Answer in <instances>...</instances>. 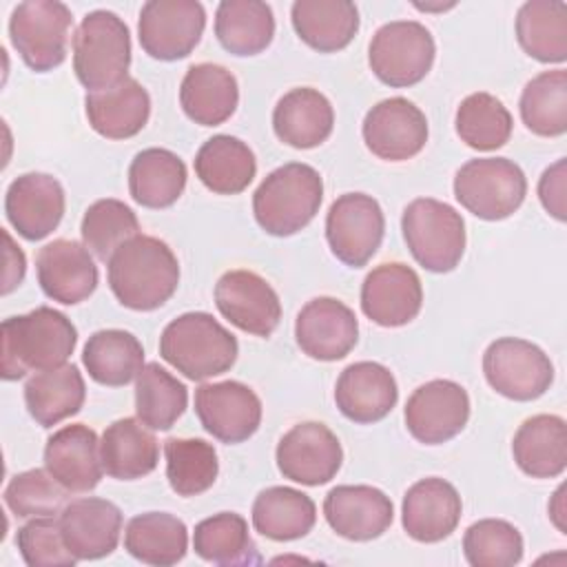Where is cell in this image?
<instances>
[{
  "label": "cell",
  "instance_id": "obj_14",
  "mask_svg": "<svg viewBox=\"0 0 567 567\" xmlns=\"http://www.w3.org/2000/svg\"><path fill=\"white\" fill-rule=\"evenodd\" d=\"M403 416L408 432L419 443L441 445L467 425L470 396L461 383L434 379L410 394Z\"/></svg>",
  "mask_w": 567,
  "mask_h": 567
},
{
  "label": "cell",
  "instance_id": "obj_30",
  "mask_svg": "<svg viewBox=\"0 0 567 567\" xmlns=\"http://www.w3.org/2000/svg\"><path fill=\"white\" fill-rule=\"evenodd\" d=\"M512 454L523 474L554 478L567 467V425L556 414H536L520 423L512 441Z\"/></svg>",
  "mask_w": 567,
  "mask_h": 567
},
{
  "label": "cell",
  "instance_id": "obj_45",
  "mask_svg": "<svg viewBox=\"0 0 567 567\" xmlns=\"http://www.w3.org/2000/svg\"><path fill=\"white\" fill-rule=\"evenodd\" d=\"M166 478L177 496H197L213 487L219 474L215 447L204 439L164 441Z\"/></svg>",
  "mask_w": 567,
  "mask_h": 567
},
{
  "label": "cell",
  "instance_id": "obj_5",
  "mask_svg": "<svg viewBox=\"0 0 567 567\" xmlns=\"http://www.w3.org/2000/svg\"><path fill=\"white\" fill-rule=\"evenodd\" d=\"M131 33L126 22L106 9L86 13L73 35V71L89 91H104L126 80Z\"/></svg>",
  "mask_w": 567,
  "mask_h": 567
},
{
  "label": "cell",
  "instance_id": "obj_51",
  "mask_svg": "<svg viewBox=\"0 0 567 567\" xmlns=\"http://www.w3.org/2000/svg\"><path fill=\"white\" fill-rule=\"evenodd\" d=\"M4 244H7V270H4V286H2V295H9L16 286H20L22 277H24V255L20 250V246L13 244L11 235L7 230H2Z\"/></svg>",
  "mask_w": 567,
  "mask_h": 567
},
{
  "label": "cell",
  "instance_id": "obj_13",
  "mask_svg": "<svg viewBox=\"0 0 567 567\" xmlns=\"http://www.w3.org/2000/svg\"><path fill=\"white\" fill-rule=\"evenodd\" d=\"M275 458L284 478L317 487L337 476L343 463V450L328 425L303 421L279 439Z\"/></svg>",
  "mask_w": 567,
  "mask_h": 567
},
{
  "label": "cell",
  "instance_id": "obj_49",
  "mask_svg": "<svg viewBox=\"0 0 567 567\" xmlns=\"http://www.w3.org/2000/svg\"><path fill=\"white\" fill-rule=\"evenodd\" d=\"M16 545L29 567H71L78 563L62 538L60 518L55 520V516L31 518L18 529Z\"/></svg>",
  "mask_w": 567,
  "mask_h": 567
},
{
  "label": "cell",
  "instance_id": "obj_47",
  "mask_svg": "<svg viewBox=\"0 0 567 567\" xmlns=\"http://www.w3.org/2000/svg\"><path fill=\"white\" fill-rule=\"evenodd\" d=\"M463 554L472 567H512L523 558V536L507 520L481 518L465 529Z\"/></svg>",
  "mask_w": 567,
  "mask_h": 567
},
{
  "label": "cell",
  "instance_id": "obj_24",
  "mask_svg": "<svg viewBox=\"0 0 567 567\" xmlns=\"http://www.w3.org/2000/svg\"><path fill=\"white\" fill-rule=\"evenodd\" d=\"M463 503L452 483L439 476L416 481L403 496L401 523L410 538L439 543L447 538L461 520Z\"/></svg>",
  "mask_w": 567,
  "mask_h": 567
},
{
  "label": "cell",
  "instance_id": "obj_31",
  "mask_svg": "<svg viewBox=\"0 0 567 567\" xmlns=\"http://www.w3.org/2000/svg\"><path fill=\"white\" fill-rule=\"evenodd\" d=\"M290 20L299 40L319 53L346 49L359 31V11L350 0H297Z\"/></svg>",
  "mask_w": 567,
  "mask_h": 567
},
{
  "label": "cell",
  "instance_id": "obj_44",
  "mask_svg": "<svg viewBox=\"0 0 567 567\" xmlns=\"http://www.w3.org/2000/svg\"><path fill=\"white\" fill-rule=\"evenodd\" d=\"M454 126L461 142H465L470 148L496 151L509 142L514 122L507 106L498 97L478 91L458 104Z\"/></svg>",
  "mask_w": 567,
  "mask_h": 567
},
{
  "label": "cell",
  "instance_id": "obj_9",
  "mask_svg": "<svg viewBox=\"0 0 567 567\" xmlns=\"http://www.w3.org/2000/svg\"><path fill=\"white\" fill-rule=\"evenodd\" d=\"M436 44L425 24L416 20H392L377 29L368 47L372 73L388 86L419 84L434 64Z\"/></svg>",
  "mask_w": 567,
  "mask_h": 567
},
{
  "label": "cell",
  "instance_id": "obj_27",
  "mask_svg": "<svg viewBox=\"0 0 567 567\" xmlns=\"http://www.w3.org/2000/svg\"><path fill=\"white\" fill-rule=\"evenodd\" d=\"M84 111L95 133L109 140H126L146 126L151 97L135 78H126L111 89L86 93Z\"/></svg>",
  "mask_w": 567,
  "mask_h": 567
},
{
  "label": "cell",
  "instance_id": "obj_12",
  "mask_svg": "<svg viewBox=\"0 0 567 567\" xmlns=\"http://www.w3.org/2000/svg\"><path fill=\"white\" fill-rule=\"evenodd\" d=\"M206 11L197 0H148L140 9L142 49L164 62L186 58L202 40Z\"/></svg>",
  "mask_w": 567,
  "mask_h": 567
},
{
  "label": "cell",
  "instance_id": "obj_36",
  "mask_svg": "<svg viewBox=\"0 0 567 567\" xmlns=\"http://www.w3.org/2000/svg\"><path fill=\"white\" fill-rule=\"evenodd\" d=\"M84 396V379L73 363L35 372L24 385L27 410L31 419H35V423L42 427H53L60 421L78 414Z\"/></svg>",
  "mask_w": 567,
  "mask_h": 567
},
{
  "label": "cell",
  "instance_id": "obj_22",
  "mask_svg": "<svg viewBox=\"0 0 567 567\" xmlns=\"http://www.w3.org/2000/svg\"><path fill=\"white\" fill-rule=\"evenodd\" d=\"M42 292L64 306L80 303L97 288V266L89 248L73 239H53L35 259Z\"/></svg>",
  "mask_w": 567,
  "mask_h": 567
},
{
  "label": "cell",
  "instance_id": "obj_29",
  "mask_svg": "<svg viewBox=\"0 0 567 567\" xmlns=\"http://www.w3.org/2000/svg\"><path fill=\"white\" fill-rule=\"evenodd\" d=\"M239 86L235 75L213 62L193 64L179 86V104L188 120L202 126L224 124L237 109Z\"/></svg>",
  "mask_w": 567,
  "mask_h": 567
},
{
  "label": "cell",
  "instance_id": "obj_20",
  "mask_svg": "<svg viewBox=\"0 0 567 567\" xmlns=\"http://www.w3.org/2000/svg\"><path fill=\"white\" fill-rule=\"evenodd\" d=\"M64 188L49 173L16 177L4 195V213L20 237L29 241L51 235L64 215Z\"/></svg>",
  "mask_w": 567,
  "mask_h": 567
},
{
  "label": "cell",
  "instance_id": "obj_48",
  "mask_svg": "<svg viewBox=\"0 0 567 567\" xmlns=\"http://www.w3.org/2000/svg\"><path fill=\"white\" fill-rule=\"evenodd\" d=\"M69 489H64L49 470H27L16 474L4 487V505L18 518L55 516L64 509Z\"/></svg>",
  "mask_w": 567,
  "mask_h": 567
},
{
  "label": "cell",
  "instance_id": "obj_50",
  "mask_svg": "<svg viewBox=\"0 0 567 567\" xmlns=\"http://www.w3.org/2000/svg\"><path fill=\"white\" fill-rule=\"evenodd\" d=\"M538 197L551 217L565 221V157L545 168L538 182Z\"/></svg>",
  "mask_w": 567,
  "mask_h": 567
},
{
  "label": "cell",
  "instance_id": "obj_41",
  "mask_svg": "<svg viewBox=\"0 0 567 567\" xmlns=\"http://www.w3.org/2000/svg\"><path fill=\"white\" fill-rule=\"evenodd\" d=\"M195 554L213 565H255L259 554L248 534V523L235 512L213 514L195 525Z\"/></svg>",
  "mask_w": 567,
  "mask_h": 567
},
{
  "label": "cell",
  "instance_id": "obj_25",
  "mask_svg": "<svg viewBox=\"0 0 567 567\" xmlns=\"http://www.w3.org/2000/svg\"><path fill=\"white\" fill-rule=\"evenodd\" d=\"M44 467L69 492H91L102 478L97 434L84 423L60 427L47 439Z\"/></svg>",
  "mask_w": 567,
  "mask_h": 567
},
{
  "label": "cell",
  "instance_id": "obj_37",
  "mask_svg": "<svg viewBox=\"0 0 567 567\" xmlns=\"http://www.w3.org/2000/svg\"><path fill=\"white\" fill-rule=\"evenodd\" d=\"M82 363L95 383L120 388L142 372L144 348L140 339L126 330H97L84 343Z\"/></svg>",
  "mask_w": 567,
  "mask_h": 567
},
{
  "label": "cell",
  "instance_id": "obj_40",
  "mask_svg": "<svg viewBox=\"0 0 567 567\" xmlns=\"http://www.w3.org/2000/svg\"><path fill=\"white\" fill-rule=\"evenodd\" d=\"M215 35L233 55H257L275 35V16L261 0H224L215 11Z\"/></svg>",
  "mask_w": 567,
  "mask_h": 567
},
{
  "label": "cell",
  "instance_id": "obj_42",
  "mask_svg": "<svg viewBox=\"0 0 567 567\" xmlns=\"http://www.w3.org/2000/svg\"><path fill=\"white\" fill-rule=\"evenodd\" d=\"M188 405L186 385L159 363H146L135 379V412L151 430H171Z\"/></svg>",
  "mask_w": 567,
  "mask_h": 567
},
{
  "label": "cell",
  "instance_id": "obj_11",
  "mask_svg": "<svg viewBox=\"0 0 567 567\" xmlns=\"http://www.w3.org/2000/svg\"><path fill=\"white\" fill-rule=\"evenodd\" d=\"M385 217L379 202L365 193L339 195L326 215V239L346 266H365L383 241Z\"/></svg>",
  "mask_w": 567,
  "mask_h": 567
},
{
  "label": "cell",
  "instance_id": "obj_28",
  "mask_svg": "<svg viewBox=\"0 0 567 567\" xmlns=\"http://www.w3.org/2000/svg\"><path fill=\"white\" fill-rule=\"evenodd\" d=\"M334 126L330 100L310 86L284 93L272 111L275 135L292 148H315L323 144Z\"/></svg>",
  "mask_w": 567,
  "mask_h": 567
},
{
  "label": "cell",
  "instance_id": "obj_46",
  "mask_svg": "<svg viewBox=\"0 0 567 567\" xmlns=\"http://www.w3.org/2000/svg\"><path fill=\"white\" fill-rule=\"evenodd\" d=\"M80 233L89 252L100 261H109L124 241L140 235V221L131 206L106 197L86 208Z\"/></svg>",
  "mask_w": 567,
  "mask_h": 567
},
{
  "label": "cell",
  "instance_id": "obj_17",
  "mask_svg": "<svg viewBox=\"0 0 567 567\" xmlns=\"http://www.w3.org/2000/svg\"><path fill=\"white\" fill-rule=\"evenodd\" d=\"M361 133L372 155L388 162H405L423 151L427 120L408 97H388L365 113Z\"/></svg>",
  "mask_w": 567,
  "mask_h": 567
},
{
  "label": "cell",
  "instance_id": "obj_32",
  "mask_svg": "<svg viewBox=\"0 0 567 567\" xmlns=\"http://www.w3.org/2000/svg\"><path fill=\"white\" fill-rule=\"evenodd\" d=\"M100 458L111 478L135 481L157 467L159 443L140 419H117L102 434Z\"/></svg>",
  "mask_w": 567,
  "mask_h": 567
},
{
  "label": "cell",
  "instance_id": "obj_16",
  "mask_svg": "<svg viewBox=\"0 0 567 567\" xmlns=\"http://www.w3.org/2000/svg\"><path fill=\"white\" fill-rule=\"evenodd\" d=\"M195 414L217 441L241 443L259 430L261 401L241 381L204 383L195 390Z\"/></svg>",
  "mask_w": 567,
  "mask_h": 567
},
{
  "label": "cell",
  "instance_id": "obj_4",
  "mask_svg": "<svg viewBox=\"0 0 567 567\" xmlns=\"http://www.w3.org/2000/svg\"><path fill=\"white\" fill-rule=\"evenodd\" d=\"M323 179L317 168L290 162L268 173L252 195L257 224L275 237H290L319 213Z\"/></svg>",
  "mask_w": 567,
  "mask_h": 567
},
{
  "label": "cell",
  "instance_id": "obj_35",
  "mask_svg": "<svg viewBox=\"0 0 567 567\" xmlns=\"http://www.w3.org/2000/svg\"><path fill=\"white\" fill-rule=\"evenodd\" d=\"M317 523L315 501L286 485H272L257 494L252 503V527L270 540L303 538Z\"/></svg>",
  "mask_w": 567,
  "mask_h": 567
},
{
  "label": "cell",
  "instance_id": "obj_2",
  "mask_svg": "<svg viewBox=\"0 0 567 567\" xmlns=\"http://www.w3.org/2000/svg\"><path fill=\"white\" fill-rule=\"evenodd\" d=\"M78 343V330L66 315L40 306L2 321V379L16 381L27 372H44L66 363Z\"/></svg>",
  "mask_w": 567,
  "mask_h": 567
},
{
  "label": "cell",
  "instance_id": "obj_39",
  "mask_svg": "<svg viewBox=\"0 0 567 567\" xmlns=\"http://www.w3.org/2000/svg\"><path fill=\"white\" fill-rule=\"evenodd\" d=\"M520 49L545 64L567 60V4L560 0H529L516 13Z\"/></svg>",
  "mask_w": 567,
  "mask_h": 567
},
{
  "label": "cell",
  "instance_id": "obj_8",
  "mask_svg": "<svg viewBox=\"0 0 567 567\" xmlns=\"http://www.w3.org/2000/svg\"><path fill=\"white\" fill-rule=\"evenodd\" d=\"M71 9L60 0L20 2L9 18V38L22 62L38 73L60 66L66 58Z\"/></svg>",
  "mask_w": 567,
  "mask_h": 567
},
{
  "label": "cell",
  "instance_id": "obj_21",
  "mask_svg": "<svg viewBox=\"0 0 567 567\" xmlns=\"http://www.w3.org/2000/svg\"><path fill=\"white\" fill-rule=\"evenodd\" d=\"M323 516L341 538L363 543L379 538L392 525L394 505L379 487L337 485L323 498Z\"/></svg>",
  "mask_w": 567,
  "mask_h": 567
},
{
  "label": "cell",
  "instance_id": "obj_7",
  "mask_svg": "<svg viewBox=\"0 0 567 567\" xmlns=\"http://www.w3.org/2000/svg\"><path fill=\"white\" fill-rule=\"evenodd\" d=\"M525 195V173L507 157H476L454 175V197L465 210L485 221L514 215Z\"/></svg>",
  "mask_w": 567,
  "mask_h": 567
},
{
  "label": "cell",
  "instance_id": "obj_15",
  "mask_svg": "<svg viewBox=\"0 0 567 567\" xmlns=\"http://www.w3.org/2000/svg\"><path fill=\"white\" fill-rule=\"evenodd\" d=\"M215 306L235 328L270 337L281 319V301L275 288L252 270H228L215 284Z\"/></svg>",
  "mask_w": 567,
  "mask_h": 567
},
{
  "label": "cell",
  "instance_id": "obj_33",
  "mask_svg": "<svg viewBox=\"0 0 567 567\" xmlns=\"http://www.w3.org/2000/svg\"><path fill=\"white\" fill-rule=\"evenodd\" d=\"M199 182L217 195H237L248 188L257 173L255 153L233 135H213L195 155Z\"/></svg>",
  "mask_w": 567,
  "mask_h": 567
},
{
  "label": "cell",
  "instance_id": "obj_38",
  "mask_svg": "<svg viewBox=\"0 0 567 567\" xmlns=\"http://www.w3.org/2000/svg\"><path fill=\"white\" fill-rule=\"evenodd\" d=\"M124 549L146 565L168 567L186 556L188 529L168 512L137 514L124 529Z\"/></svg>",
  "mask_w": 567,
  "mask_h": 567
},
{
  "label": "cell",
  "instance_id": "obj_23",
  "mask_svg": "<svg viewBox=\"0 0 567 567\" xmlns=\"http://www.w3.org/2000/svg\"><path fill=\"white\" fill-rule=\"evenodd\" d=\"M60 529L78 560H97L115 551L122 532V512L106 498H75L60 512Z\"/></svg>",
  "mask_w": 567,
  "mask_h": 567
},
{
  "label": "cell",
  "instance_id": "obj_6",
  "mask_svg": "<svg viewBox=\"0 0 567 567\" xmlns=\"http://www.w3.org/2000/svg\"><path fill=\"white\" fill-rule=\"evenodd\" d=\"M403 239L419 266L450 272L465 252V221L456 208L432 197L410 202L401 217Z\"/></svg>",
  "mask_w": 567,
  "mask_h": 567
},
{
  "label": "cell",
  "instance_id": "obj_43",
  "mask_svg": "<svg viewBox=\"0 0 567 567\" xmlns=\"http://www.w3.org/2000/svg\"><path fill=\"white\" fill-rule=\"evenodd\" d=\"M523 124L540 137H558L567 131V73L565 69L543 71L520 93Z\"/></svg>",
  "mask_w": 567,
  "mask_h": 567
},
{
  "label": "cell",
  "instance_id": "obj_34",
  "mask_svg": "<svg viewBox=\"0 0 567 567\" xmlns=\"http://www.w3.org/2000/svg\"><path fill=\"white\" fill-rule=\"evenodd\" d=\"M186 164L168 148H144L128 166V193L144 208H168L186 188Z\"/></svg>",
  "mask_w": 567,
  "mask_h": 567
},
{
  "label": "cell",
  "instance_id": "obj_26",
  "mask_svg": "<svg viewBox=\"0 0 567 567\" xmlns=\"http://www.w3.org/2000/svg\"><path fill=\"white\" fill-rule=\"evenodd\" d=\"M399 401L394 374L377 361L350 363L337 379L334 403L354 423H377L385 419Z\"/></svg>",
  "mask_w": 567,
  "mask_h": 567
},
{
  "label": "cell",
  "instance_id": "obj_10",
  "mask_svg": "<svg viewBox=\"0 0 567 567\" xmlns=\"http://www.w3.org/2000/svg\"><path fill=\"white\" fill-rule=\"evenodd\" d=\"M487 383L512 401H534L554 383L549 357L532 341L503 337L487 346L483 354Z\"/></svg>",
  "mask_w": 567,
  "mask_h": 567
},
{
  "label": "cell",
  "instance_id": "obj_1",
  "mask_svg": "<svg viewBox=\"0 0 567 567\" xmlns=\"http://www.w3.org/2000/svg\"><path fill=\"white\" fill-rule=\"evenodd\" d=\"M109 288L131 310L148 312L164 306L177 290L179 264L166 241L135 235L106 261Z\"/></svg>",
  "mask_w": 567,
  "mask_h": 567
},
{
  "label": "cell",
  "instance_id": "obj_19",
  "mask_svg": "<svg viewBox=\"0 0 567 567\" xmlns=\"http://www.w3.org/2000/svg\"><path fill=\"white\" fill-rule=\"evenodd\" d=\"M421 279L405 264H381L372 268L361 284V310L370 321L383 328L410 323L421 312Z\"/></svg>",
  "mask_w": 567,
  "mask_h": 567
},
{
  "label": "cell",
  "instance_id": "obj_3",
  "mask_svg": "<svg viewBox=\"0 0 567 567\" xmlns=\"http://www.w3.org/2000/svg\"><path fill=\"white\" fill-rule=\"evenodd\" d=\"M159 354L190 381L228 372L239 354L233 332L208 312H184L159 337Z\"/></svg>",
  "mask_w": 567,
  "mask_h": 567
},
{
  "label": "cell",
  "instance_id": "obj_18",
  "mask_svg": "<svg viewBox=\"0 0 567 567\" xmlns=\"http://www.w3.org/2000/svg\"><path fill=\"white\" fill-rule=\"evenodd\" d=\"M295 339L310 359L339 361L357 346L359 321L343 301L315 297L297 315Z\"/></svg>",
  "mask_w": 567,
  "mask_h": 567
}]
</instances>
